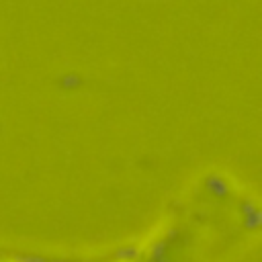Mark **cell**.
Listing matches in <instances>:
<instances>
[{
    "mask_svg": "<svg viewBox=\"0 0 262 262\" xmlns=\"http://www.w3.org/2000/svg\"><path fill=\"white\" fill-rule=\"evenodd\" d=\"M115 262H135V260H127V258H121V260H115Z\"/></svg>",
    "mask_w": 262,
    "mask_h": 262,
    "instance_id": "7a4b0ae2",
    "label": "cell"
},
{
    "mask_svg": "<svg viewBox=\"0 0 262 262\" xmlns=\"http://www.w3.org/2000/svg\"><path fill=\"white\" fill-rule=\"evenodd\" d=\"M168 227H170V221H168V219H162V221H158L151 229H147V233L137 242V254H139V256H147V254L162 242V237L168 233Z\"/></svg>",
    "mask_w": 262,
    "mask_h": 262,
    "instance_id": "6da1fadb",
    "label": "cell"
}]
</instances>
